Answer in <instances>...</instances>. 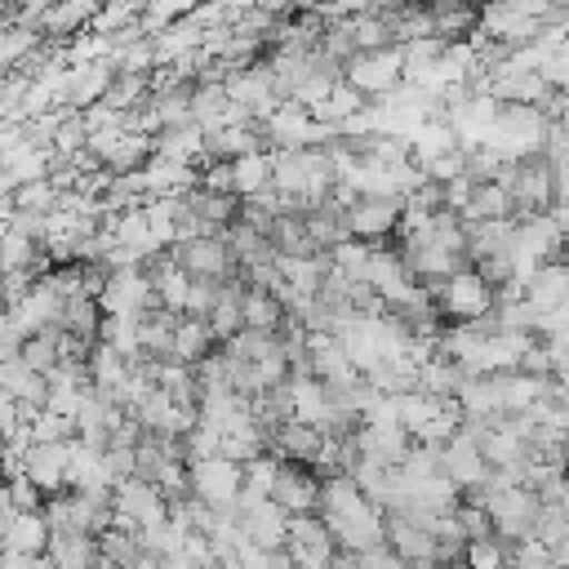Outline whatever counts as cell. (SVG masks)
<instances>
[{
  "instance_id": "obj_15",
  "label": "cell",
  "mask_w": 569,
  "mask_h": 569,
  "mask_svg": "<svg viewBox=\"0 0 569 569\" xmlns=\"http://www.w3.org/2000/svg\"><path fill=\"white\" fill-rule=\"evenodd\" d=\"M271 187V151H249V156H236L231 160V191L240 200L258 196Z\"/></svg>"
},
{
  "instance_id": "obj_18",
  "label": "cell",
  "mask_w": 569,
  "mask_h": 569,
  "mask_svg": "<svg viewBox=\"0 0 569 569\" xmlns=\"http://www.w3.org/2000/svg\"><path fill=\"white\" fill-rule=\"evenodd\" d=\"M356 569H405V560L391 547H373V551H360L356 556Z\"/></svg>"
},
{
  "instance_id": "obj_10",
  "label": "cell",
  "mask_w": 569,
  "mask_h": 569,
  "mask_svg": "<svg viewBox=\"0 0 569 569\" xmlns=\"http://www.w3.org/2000/svg\"><path fill=\"white\" fill-rule=\"evenodd\" d=\"M485 27V0H449L431 4V40L440 44H471Z\"/></svg>"
},
{
  "instance_id": "obj_14",
  "label": "cell",
  "mask_w": 569,
  "mask_h": 569,
  "mask_svg": "<svg viewBox=\"0 0 569 569\" xmlns=\"http://www.w3.org/2000/svg\"><path fill=\"white\" fill-rule=\"evenodd\" d=\"M49 547V525L40 511H13L4 529V556H44Z\"/></svg>"
},
{
  "instance_id": "obj_3",
  "label": "cell",
  "mask_w": 569,
  "mask_h": 569,
  "mask_svg": "<svg viewBox=\"0 0 569 569\" xmlns=\"http://www.w3.org/2000/svg\"><path fill=\"white\" fill-rule=\"evenodd\" d=\"M400 196H387V191H356L342 209L347 218V236L351 240H365V244H382L400 231Z\"/></svg>"
},
{
  "instance_id": "obj_7",
  "label": "cell",
  "mask_w": 569,
  "mask_h": 569,
  "mask_svg": "<svg viewBox=\"0 0 569 569\" xmlns=\"http://www.w3.org/2000/svg\"><path fill=\"white\" fill-rule=\"evenodd\" d=\"M485 511L493 520V533L502 542H525L533 538V520H538V498L520 485H507V489H493L485 493Z\"/></svg>"
},
{
  "instance_id": "obj_11",
  "label": "cell",
  "mask_w": 569,
  "mask_h": 569,
  "mask_svg": "<svg viewBox=\"0 0 569 569\" xmlns=\"http://www.w3.org/2000/svg\"><path fill=\"white\" fill-rule=\"evenodd\" d=\"M520 293H525V302H529L538 316L556 311L560 302H569V267H565V262H542V267H533V271L520 280Z\"/></svg>"
},
{
  "instance_id": "obj_5",
  "label": "cell",
  "mask_w": 569,
  "mask_h": 569,
  "mask_svg": "<svg viewBox=\"0 0 569 569\" xmlns=\"http://www.w3.org/2000/svg\"><path fill=\"white\" fill-rule=\"evenodd\" d=\"M164 253H169V262H173L178 271H187L191 280H231V276H240V267H236L231 249L222 244V236L173 240V244H164Z\"/></svg>"
},
{
  "instance_id": "obj_4",
  "label": "cell",
  "mask_w": 569,
  "mask_h": 569,
  "mask_svg": "<svg viewBox=\"0 0 569 569\" xmlns=\"http://www.w3.org/2000/svg\"><path fill=\"white\" fill-rule=\"evenodd\" d=\"M431 302H436V311H440L445 325H467V320L493 311V289H489L471 267H458L453 276H445V280L436 284Z\"/></svg>"
},
{
  "instance_id": "obj_17",
  "label": "cell",
  "mask_w": 569,
  "mask_h": 569,
  "mask_svg": "<svg viewBox=\"0 0 569 569\" xmlns=\"http://www.w3.org/2000/svg\"><path fill=\"white\" fill-rule=\"evenodd\" d=\"M453 520H458V529H462V538H467V542H471V538H489V533H493L489 511H485L480 502H471V498H458Z\"/></svg>"
},
{
  "instance_id": "obj_6",
  "label": "cell",
  "mask_w": 569,
  "mask_h": 569,
  "mask_svg": "<svg viewBox=\"0 0 569 569\" xmlns=\"http://www.w3.org/2000/svg\"><path fill=\"white\" fill-rule=\"evenodd\" d=\"M187 480H191V498L209 502L213 511H231L240 498V462H231L222 453L187 462Z\"/></svg>"
},
{
  "instance_id": "obj_8",
  "label": "cell",
  "mask_w": 569,
  "mask_h": 569,
  "mask_svg": "<svg viewBox=\"0 0 569 569\" xmlns=\"http://www.w3.org/2000/svg\"><path fill=\"white\" fill-rule=\"evenodd\" d=\"M284 551H289L293 569H329V560L338 556V542L325 529V520L311 511V516H289Z\"/></svg>"
},
{
  "instance_id": "obj_12",
  "label": "cell",
  "mask_w": 569,
  "mask_h": 569,
  "mask_svg": "<svg viewBox=\"0 0 569 569\" xmlns=\"http://www.w3.org/2000/svg\"><path fill=\"white\" fill-rule=\"evenodd\" d=\"M462 222H502L511 218V196L502 182H471L462 209H458Z\"/></svg>"
},
{
  "instance_id": "obj_13",
  "label": "cell",
  "mask_w": 569,
  "mask_h": 569,
  "mask_svg": "<svg viewBox=\"0 0 569 569\" xmlns=\"http://www.w3.org/2000/svg\"><path fill=\"white\" fill-rule=\"evenodd\" d=\"M218 351V338H213V329H209V320H200V316H178V325H173V360H182V365H200L204 356H213Z\"/></svg>"
},
{
  "instance_id": "obj_1",
  "label": "cell",
  "mask_w": 569,
  "mask_h": 569,
  "mask_svg": "<svg viewBox=\"0 0 569 569\" xmlns=\"http://www.w3.org/2000/svg\"><path fill=\"white\" fill-rule=\"evenodd\" d=\"M551 178H556V164L542 151H529V156H520V160L507 164L502 187L511 196V222L551 213Z\"/></svg>"
},
{
  "instance_id": "obj_9",
  "label": "cell",
  "mask_w": 569,
  "mask_h": 569,
  "mask_svg": "<svg viewBox=\"0 0 569 569\" xmlns=\"http://www.w3.org/2000/svg\"><path fill=\"white\" fill-rule=\"evenodd\" d=\"M284 516H311L320 507V476L302 462H280L276 467V480H271V493H267Z\"/></svg>"
},
{
  "instance_id": "obj_2",
  "label": "cell",
  "mask_w": 569,
  "mask_h": 569,
  "mask_svg": "<svg viewBox=\"0 0 569 569\" xmlns=\"http://www.w3.org/2000/svg\"><path fill=\"white\" fill-rule=\"evenodd\" d=\"M342 80H347L365 102H378V98L396 93V89L405 84V53H400V44L351 53V58L342 62Z\"/></svg>"
},
{
  "instance_id": "obj_16",
  "label": "cell",
  "mask_w": 569,
  "mask_h": 569,
  "mask_svg": "<svg viewBox=\"0 0 569 569\" xmlns=\"http://www.w3.org/2000/svg\"><path fill=\"white\" fill-rule=\"evenodd\" d=\"M462 569H507V542L498 533L489 538H471L462 547Z\"/></svg>"
}]
</instances>
